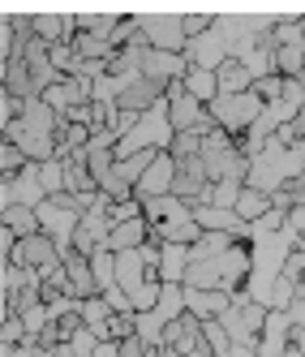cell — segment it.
<instances>
[{
	"instance_id": "cell-32",
	"label": "cell",
	"mask_w": 305,
	"mask_h": 357,
	"mask_svg": "<svg viewBox=\"0 0 305 357\" xmlns=\"http://www.w3.org/2000/svg\"><path fill=\"white\" fill-rule=\"evenodd\" d=\"M228 357H263V353H258V349H253V344H237V349H233V353H228Z\"/></svg>"
},
{
	"instance_id": "cell-23",
	"label": "cell",
	"mask_w": 305,
	"mask_h": 357,
	"mask_svg": "<svg viewBox=\"0 0 305 357\" xmlns=\"http://www.w3.org/2000/svg\"><path fill=\"white\" fill-rule=\"evenodd\" d=\"M275 73L301 78V73H305V47H279V52H275Z\"/></svg>"
},
{
	"instance_id": "cell-26",
	"label": "cell",
	"mask_w": 305,
	"mask_h": 357,
	"mask_svg": "<svg viewBox=\"0 0 305 357\" xmlns=\"http://www.w3.org/2000/svg\"><path fill=\"white\" fill-rule=\"evenodd\" d=\"M26 323H22V314H5V327H0V344H26Z\"/></svg>"
},
{
	"instance_id": "cell-25",
	"label": "cell",
	"mask_w": 305,
	"mask_h": 357,
	"mask_svg": "<svg viewBox=\"0 0 305 357\" xmlns=\"http://www.w3.org/2000/svg\"><path fill=\"white\" fill-rule=\"evenodd\" d=\"M65 344L73 349V357H95V353H99V344H104V340H99L91 327H78V331H73V336H69Z\"/></svg>"
},
{
	"instance_id": "cell-7",
	"label": "cell",
	"mask_w": 305,
	"mask_h": 357,
	"mask_svg": "<svg viewBox=\"0 0 305 357\" xmlns=\"http://www.w3.org/2000/svg\"><path fill=\"white\" fill-rule=\"evenodd\" d=\"M292 336H297V327H292L288 310H271L263 336H258V353H263V357H284V353L292 349Z\"/></svg>"
},
{
	"instance_id": "cell-22",
	"label": "cell",
	"mask_w": 305,
	"mask_h": 357,
	"mask_svg": "<svg viewBox=\"0 0 305 357\" xmlns=\"http://www.w3.org/2000/svg\"><path fill=\"white\" fill-rule=\"evenodd\" d=\"M91 271H95L99 293L112 289V284H116V254H112V250H95V254H91Z\"/></svg>"
},
{
	"instance_id": "cell-15",
	"label": "cell",
	"mask_w": 305,
	"mask_h": 357,
	"mask_svg": "<svg viewBox=\"0 0 305 357\" xmlns=\"http://www.w3.org/2000/svg\"><path fill=\"white\" fill-rule=\"evenodd\" d=\"M185 95H194L198 104H215L219 99V73H211V69H189V78H185Z\"/></svg>"
},
{
	"instance_id": "cell-24",
	"label": "cell",
	"mask_w": 305,
	"mask_h": 357,
	"mask_svg": "<svg viewBox=\"0 0 305 357\" xmlns=\"http://www.w3.org/2000/svg\"><path fill=\"white\" fill-rule=\"evenodd\" d=\"M39 181H43L47 198L65 194V160H47V164H39Z\"/></svg>"
},
{
	"instance_id": "cell-2",
	"label": "cell",
	"mask_w": 305,
	"mask_h": 357,
	"mask_svg": "<svg viewBox=\"0 0 305 357\" xmlns=\"http://www.w3.org/2000/svg\"><path fill=\"white\" fill-rule=\"evenodd\" d=\"M263 108H267V99L258 91H245V95H219L215 104H211V116H215V125H219L224 134L241 138V134H249L253 125H258Z\"/></svg>"
},
{
	"instance_id": "cell-10",
	"label": "cell",
	"mask_w": 305,
	"mask_h": 357,
	"mask_svg": "<svg viewBox=\"0 0 305 357\" xmlns=\"http://www.w3.org/2000/svg\"><path fill=\"white\" fill-rule=\"evenodd\" d=\"M142 215H146L150 228H155V224H185V220H194V207L185 198H176V194H164V198H146Z\"/></svg>"
},
{
	"instance_id": "cell-29",
	"label": "cell",
	"mask_w": 305,
	"mask_h": 357,
	"mask_svg": "<svg viewBox=\"0 0 305 357\" xmlns=\"http://www.w3.org/2000/svg\"><path fill=\"white\" fill-rule=\"evenodd\" d=\"M181 22H185V35H189V39H198V35H207V31L215 26V17H207V13H185Z\"/></svg>"
},
{
	"instance_id": "cell-14",
	"label": "cell",
	"mask_w": 305,
	"mask_h": 357,
	"mask_svg": "<svg viewBox=\"0 0 305 357\" xmlns=\"http://www.w3.org/2000/svg\"><path fill=\"white\" fill-rule=\"evenodd\" d=\"M112 319H116V310H112L104 297H86L82 301V323L95 331L99 340H112Z\"/></svg>"
},
{
	"instance_id": "cell-5",
	"label": "cell",
	"mask_w": 305,
	"mask_h": 357,
	"mask_svg": "<svg viewBox=\"0 0 305 357\" xmlns=\"http://www.w3.org/2000/svg\"><path fill=\"white\" fill-rule=\"evenodd\" d=\"M185 56H189V65L194 69H211V73H219L228 61H233V47H228V39L211 26L207 35H198V39H189V47H185Z\"/></svg>"
},
{
	"instance_id": "cell-6",
	"label": "cell",
	"mask_w": 305,
	"mask_h": 357,
	"mask_svg": "<svg viewBox=\"0 0 305 357\" xmlns=\"http://www.w3.org/2000/svg\"><path fill=\"white\" fill-rule=\"evenodd\" d=\"M176 172H181V164H176L168 151H159L155 164H150V168H146V176L138 181L134 198H138V202H146V198H164V194H172V190H176Z\"/></svg>"
},
{
	"instance_id": "cell-18",
	"label": "cell",
	"mask_w": 305,
	"mask_h": 357,
	"mask_svg": "<svg viewBox=\"0 0 305 357\" xmlns=\"http://www.w3.org/2000/svg\"><path fill=\"white\" fill-rule=\"evenodd\" d=\"M202 349H207L211 357H228L237 344H233V336H228V327L219 319H207L202 323Z\"/></svg>"
},
{
	"instance_id": "cell-17",
	"label": "cell",
	"mask_w": 305,
	"mask_h": 357,
	"mask_svg": "<svg viewBox=\"0 0 305 357\" xmlns=\"http://www.w3.org/2000/svg\"><path fill=\"white\" fill-rule=\"evenodd\" d=\"M155 314L164 323H176V319H185L189 314V305H185V284H164V297L155 305Z\"/></svg>"
},
{
	"instance_id": "cell-27",
	"label": "cell",
	"mask_w": 305,
	"mask_h": 357,
	"mask_svg": "<svg viewBox=\"0 0 305 357\" xmlns=\"http://www.w3.org/2000/svg\"><path fill=\"white\" fill-rule=\"evenodd\" d=\"M99 297H104V301L112 305V310H116V314H138V310H134V301H130V293H125L120 284H112V289H104V293H99Z\"/></svg>"
},
{
	"instance_id": "cell-31",
	"label": "cell",
	"mask_w": 305,
	"mask_h": 357,
	"mask_svg": "<svg viewBox=\"0 0 305 357\" xmlns=\"http://www.w3.org/2000/svg\"><path fill=\"white\" fill-rule=\"evenodd\" d=\"M95 357H125V353H120V340H104Z\"/></svg>"
},
{
	"instance_id": "cell-30",
	"label": "cell",
	"mask_w": 305,
	"mask_h": 357,
	"mask_svg": "<svg viewBox=\"0 0 305 357\" xmlns=\"http://www.w3.org/2000/svg\"><path fill=\"white\" fill-rule=\"evenodd\" d=\"M288 319H292V327H297V331L305 327V297H301V293H297V301L288 305Z\"/></svg>"
},
{
	"instance_id": "cell-8",
	"label": "cell",
	"mask_w": 305,
	"mask_h": 357,
	"mask_svg": "<svg viewBox=\"0 0 305 357\" xmlns=\"http://www.w3.org/2000/svg\"><path fill=\"white\" fill-rule=\"evenodd\" d=\"M194 220L202 224V233H233L237 241H249V224L237 211L224 207H207V202H194Z\"/></svg>"
},
{
	"instance_id": "cell-36",
	"label": "cell",
	"mask_w": 305,
	"mask_h": 357,
	"mask_svg": "<svg viewBox=\"0 0 305 357\" xmlns=\"http://www.w3.org/2000/svg\"><path fill=\"white\" fill-rule=\"evenodd\" d=\"M301 245H305V241H301Z\"/></svg>"
},
{
	"instance_id": "cell-4",
	"label": "cell",
	"mask_w": 305,
	"mask_h": 357,
	"mask_svg": "<svg viewBox=\"0 0 305 357\" xmlns=\"http://www.w3.org/2000/svg\"><path fill=\"white\" fill-rule=\"evenodd\" d=\"M43 198H47V190L39 181V164H31L17 176H5V185H0V207H31V211H39Z\"/></svg>"
},
{
	"instance_id": "cell-19",
	"label": "cell",
	"mask_w": 305,
	"mask_h": 357,
	"mask_svg": "<svg viewBox=\"0 0 305 357\" xmlns=\"http://www.w3.org/2000/svg\"><path fill=\"white\" fill-rule=\"evenodd\" d=\"M245 91H253L249 69H245L241 61H228V65L219 69V95H245Z\"/></svg>"
},
{
	"instance_id": "cell-16",
	"label": "cell",
	"mask_w": 305,
	"mask_h": 357,
	"mask_svg": "<svg viewBox=\"0 0 305 357\" xmlns=\"http://www.w3.org/2000/svg\"><path fill=\"white\" fill-rule=\"evenodd\" d=\"M271 207H275V198H271V194H263V190H249V185H245V194H241V202H237V215H241V220L253 228V224H258V220L271 211Z\"/></svg>"
},
{
	"instance_id": "cell-21",
	"label": "cell",
	"mask_w": 305,
	"mask_h": 357,
	"mask_svg": "<svg viewBox=\"0 0 305 357\" xmlns=\"http://www.w3.org/2000/svg\"><path fill=\"white\" fill-rule=\"evenodd\" d=\"M233 245H241L233 233H202V241L189 254H194V263H202V259H219V254H228Z\"/></svg>"
},
{
	"instance_id": "cell-35",
	"label": "cell",
	"mask_w": 305,
	"mask_h": 357,
	"mask_svg": "<svg viewBox=\"0 0 305 357\" xmlns=\"http://www.w3.org/2000/svg\"><path fill=\"white\" fill-rule=\"evenodd\" d=\"M185 357H211V353H202V349H198V353H185Z\"/></svg>"
},
{
	"instance_id": "cell-28",
	"label": "cell",
	"mask_w": 305,
	"mask_h": 357,
	"mask_svg": "<svg viewBox=\"0 0 305 357\" xmlns=\"http://www.w3.org/2000/svg\"><path fill=\"white\" fill-rule=\"evenodd\" d=\"M130 220H142V202H138V198L112 202V228H116V224H130Z\"/></svg>"
},
{
	"instance_id": "cell-3",
	"label": "cell",
	"mask_w": 305,
	"mask_h": 357,
	"mask_svg": "<svg viewBox=\"0 0 305 357\" xmlns=\"http://www.w3.org/2000/svg\"><path fill=\"white\" fill-rule=\"evenodd\" d=\"M138 35L146 47L155 52H185L189 35H185V22L176 13H138Z\"/></svg>"
},
{
	"instance_id": "cell-34",
	"label": "cell",
	"mask_w": 305,
	"mask_h": 357,
	"mask_svg": "<svg viewBox=\"0 0 305 357\" xmlns=\"http://www.w3.org/2000/svg\"><path fill=\"white\" fill-rule=\"evenodd\" d=\"M284 357H305V349H297V344H292V349H288Z\"/></svg>"
},
{
	"instance_id": "cell-1",
	"label": "cell",
	"mask_w": 305,
	"mask_h": 357,
	"mask_svg": "<svg viewBox=\"0 0 305 357\" xmlns=\"http://www.w3.org/2000/svg\"><path fill=\"white\" fill-rule=\"evenodd\" d=\"M39 215V233L52 237L61 254H73V237H78V224H82V207L73 194H56V198H43V207L35 211Z\"/></svg>"
},
{
	"instance_id": "cell-11",
	"label": "cell",
	"mask_w": 305,
	"mask_h": 357,
	"mask_svg": "<svg viewBox=\"0 0 305 357\" xmlns=\"http://www.w3.org/2000/svg\"><path fill=\"white\" fill-rule=\"evenodd\" d=\"M65 271H69V297H99V284H95V271H91V259H82L78 250L65 254Z\"/></svg>"
},
{
	"instance_id": "cell-13",
	"label": "cell",
	"mask_w": 305,
	"mask_h": 357,
	"mask_svg": "<svg viewBox=\"0 0 305 357\" xmlns=\"http://www.w3.org/2000/svg\"><path fill=\"white\" fill-rule=\"evenodd\" d=\"M146 241H150V224L142 215V220H130V224H116L112 237H108V250L112 254H125V250H142Z\"/></svg>"
},
{
	"instance_id": "cell-9",
	"label": "cell",
	"mask_w": 305,
	"mask_h": 357,
	"mask_svg": "<svg viewBox=\"0 0 305 357\" xmlns=\"http://www.w3.org/2000/svg\"><path fill=\"white\" fill-rule=\"evenodd\" d=\"M185 305H189V314L198 323L224 319L228 310H233V293H219V289H185Z\"/></svg>"
},
{
	"instance_id": "cell-12",
	"label": "cell",
	"mask_w": 305,
	"mask_h": 357,
	"mask_svg": "<svg viewBox=\"0 0 305 357\" xmlns=\"http://www.w3.org/2000/svg\"><path fill=\"white\" fill-rule=\"evenodd\" d=\"M189 263H194L189 245H159V280L164 284H185Z\"/></svg>"
},
{
	"instance_id": "cell-20",
	"label": "cell",
	"mask_w": 305,
	"mask_h": 357,
	"mask_svg": "<svg viewBox=\"0 0 305 357\" xmlns=\"http://www.w3.org/2000/svg\"><path fill=\"white\" fill-rule=\"evenodd\" d=\"M0 215H5V224H0V228H13L22 241H26V237H39V215H35L31 207H5Z\"/></svg>"
},
{
	"instance_id": "cell-33",
	"label": "cell",
	"mask_w": 305,
	"mask_h": 357,
	"mask_svg": "<svg viewBox=\"0 0 305 357\" xmlns=\"http://www.w3.org/2000/svg\"><path fill=\"white\" fill-rule=\"evenodd\" d=\"M292 344H297V349H305V327H301V331H297V336H292Z\"/></svg>"
}]
</instances>
